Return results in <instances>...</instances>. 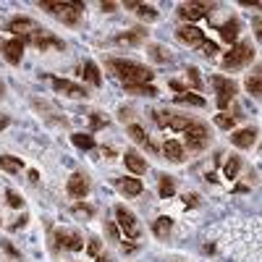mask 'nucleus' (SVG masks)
Returning a JSON list of instances; mask_svg holds the SVG:
<instances>
[{
    "label": "nucleus",
    "instance_id": "f257e3e1",
    "mask_svg": "<svg viewBox=\"0 0 262 262\" xmlns=\"http://www.w3.org/2000/svg\"><path fill=\"white\" fill-rule=\"evenodd\" d=\"M107 69L113 71V76L126 86V84H152V74L147 66L137 63V60H126V58H111Z\"/></svg>",
    "mask_w": 262,
    "mask_h": 262
},
{
    "label": "nucleus",
    "instance_id": "f03ea898",
    "mask_svg": "<svg viewBox=\"0 0 262 262\" xmlns=\"http://www.w3.org/2000/svg\"><path fill=\"white\" fill-rule=\"evenodd\" d=\"M39 8L50 11L58 21H63V24L76 27L79 24V16L84 11V3H79V0H42Z\"/></svg>",
    "mask_w": 262,
    "mask_h": 262
},
{
    "label": "nucleus",
    "instance_id": "7ed1b4c3",
    "mask_svg": "<svg viewBox=\"0 0 262 262\" xmlns=\"http://www.w3.org/2000/svg\"><path fill=\"white\" fill-rule=\"evenodd\" d=\"M252 60H254V45L249 39H242V42H236V45H231V50L226 53L223 69L233 71V69H242V66H247Z\"/></svg>",
    "mask_w": 262,
    "mask_h": 262
},
{
    "label": "nucleus",
    "instance_id": "20e7f679",
    "mask_svg": "<svg viewBox=\"0 0 262 262\" xmlns=\"http://www.w3.org/2000/svg\"><path fill=\"white\" fill-rule=\"evenodd\" d=\"M207 142H210V128H207V123H202V121H191V123L184 128V144H186L191 152L205 149Z\"/></svg>",
    "mask_w": 262,
    "mask_h": 262
},
{
    "label": "nucleus",
    "instance_id": "39448f33",
    "mask_svg": "<svg viewBox=\"0 0 262 262\" xmlns=\"http://www.w3.org/2000/svg\"><path fill=\"white\" fill-rule=\"evenodd\" d=\"M113 212H116V226H118V231H123L126 238H139L142 236V226L137 221V215L131 210H126V205H116Z\"/></svg>",
    "mask_w": 262,
    "mask_h": 262
},
{
    "label": "nucleus",
    "instance_id": "423d86ee",
    "mask_svg": "<svg viewBox=\"0 0 262 262\" xmlns=\"http://www.w3.org/2000/svg\"><path fill=\"white\" fill-rule=\"evenodd\" d=\"M212 86H215V102H217V107H221V113L226 111V107L231 105V100L236 97V92H238V84L233 81V79H228V76H212Z\"/></svg>",
    "mask_w": 262,
    "mask_h": 262
},
{
    "label": "nucleus",
    "instance_id": "0eeeda50",
    "mask_svg": "<svg viewBox=\"0 0 262 262\" xmlns=\"http://www.w3.org/2000/svg\"><path fill=\"white\" fill-rule=\"evenodd\" d=\"M34 45L37 50H42L45 53L48 48H55V50H66V42L63 39H58L55 34H50V32H45V29H37V32H32L29 37H24V45Z\"/></svg>",
    "mask_w": 262,
    "mask_h": 262
},
{
    "label": "nucleus",
    "instance_id": "6e6552de",
    "mask_svg": "<svg viewBox=\"0 0 262 262\" xmlns=\"http://www.w3.org/2000/svg\"><path fill=\"white\" fill-rule=\"evenodd\" d=\"M39 27H37V21L34 18H29V16H13L8 24H6V32H11L13 37H18V39H24V37H29L32 32H37Z\"/></svg>",
    "mask_w": 262,
    "mask_h": 262
},
{
    "label": "nucleus",
    "instance_id": "1a4fd4ad",
    "mask_svg": "<svg viewBox=\"0 0 262 262\" xmlns=\"http://www.w3.org/2000/svg\"><path fill=\"white\" fill-rule=\"evenodd\" d=\"M53 238H55V249H71V252H79V249H84V238H81V233H76V231H66V228H58L55 233H53Z\"/></svg>",
    "mask_w": 262,
    "mask_h": 262
},
{
    "label": "nucleus",
    "instance_id": "9d476101",
    "mask_svg": "<svg viewBox=\"0 0 262 262\" xmlns=\"http://www.w3.org/2000/svg\"><path fill=\"white\" fill-rule=\"evenodd\" d=\"M212 3H196V0H191V3H181L176 8V13L184 18V21H194V18H202V16H210L212 13Z\"/></svg>",
    "mask_w": 262,
    "mask_h": 262
},
{
    "label": "nucleus",
    "instance_id": "9b49d317",
    "mask_svg": "<svg viewBox=\"0 0 262 262\" xmlns=\"http://www.w3.org/2000/svg\"><path fill=\"white\" fill-rule=\"evenodd\" d=\"M155 123L158 126H168V128H173V131H184L189 123H191V118L189 116H179V113H168V111H158L155 113Z\"/></svg>",
    "mask_w": 262,
    "mask_h": 262
},
{
    "label": "nucleus",
    "instance_id": "f8f14e48",
    "mask_svg": "<svg viewBox=\"0 0 262 262\" xmlns=\"http://www.w3.org/2000/svg\"><path fill=\"white\" fill-rule=\"evenodd\" d=\"M66 194H69L71 200H84V196L90 194V179H86L84 173H74V176L66 181Z\"/></svg>",
    "mask_w": 262,
    "mask_h": 262
},
{
    "label": "nucleus",
    "instance_id": "ddd939ff",
    "mask_svg": "<svg viewBox=\"0 0 262 262\" xmlns=\"http://www.w3.org/2000/svg\"><path fill=\"white\" fill-rule=\"evenodd\" d=\"M50 81H53V90H55V92H60V95H66V97H74V100L86 97V90H84L81 84H74V81L60 79V76H53Z\"/></svg>",
    "mask_w": 262,
    "mask_h": 262
},
{
    "label": "nucleus",
    "instance_id": "4468645a",
    "mask_svg": "<svg viewBox=\"0 0 262 262\" xmlns=\"http://www.w3.org/2000/svg\"><path fill=\"white\" fill-rule=\"evenodd\" d=\"M176 37L184 42V45H189V48H200L202 42H205V32L196 29V27H191V24L179 27V29H176Z\"/></svg>",
    "mask_w": 262,
    "mask_h": 262
},
{
    "label": "nucleus",
    "instance_id": "2eb2a0df",
    "mask_svg": "<svg viewBox=\"0 0 262 262\" xmlns=\"http://www.w3.org/2000/svg\"><path fill=\"white\" fill-rule=\"evenodd\" d=\"M3 55H6V60L11 63V66H18L21 63V58H24V39H18V37H11L8 42H3Z\"/></svg>",
    "mask_w": 262,
    "mask_h": 262
},
{
    "label": "nucleus",
    "instance_id": "dca6fc26",
    "mask_svg": "<svg viewBox=\"0 0 262 262\" xmlns=\"http://www.w3.org/2000/svg\"><path fill=\"white\" fill-rule=\"evenodd\" d=\"M254 142H257V128L254 126L238 128V131H233V134H231V144L238 147V149H249Z\"/></svg>",
    "mask_w": 262,
    "mask_h": 262
},
{
    "label": "nucleus",
    "instance_id": "f3484780",
    "mask_svg": "<svg viewBox=\"0 0 262 262\" xmlns=\"http://www.w3.org/2000/svg\"><path fill=\"white\" fill-rule=\"evenodd\" d=\"M238 29H242V24H238V18L231 16L228 21H223L221 27H217V32H221V39L228 42V45H236V39H238Z\"/></svg>",
    "mask_w": 262,
    "mask_h": 262
},
{
    "label": "nucleus",
    "instance_id": "a211bd4d",
    "mask_svg": "<svg viewBox=\"0 0 262 262\" xmlns=\"http://www.w3.org/2000/svg\"><path fill=\"white\" fill-rule=\"evenodd\" d=\"M123 163H126V168L134 173V176H142V173L147 170V160L139 155L137 149H126V155H123Z\"/></svg>",
    "mask_w": 262,
    "mask_h": 262
},
{
    "label": "nucleus",
    "instance_id": "6ab92c4d",
    "mask_svg": "<svg viewBox=\"0 0 262 262\" xmlns=\"http://www.w3.org/2000/svg\"><path fill=\"white\" fill-rule=\"evenodd\" d=\"M79 74H81V79H84V81H90L92 86H102V76H100L97 63H92V60H84V63L79 66Z\"/></svg>",
    "mask_w": 262,
    "mask_h": 262
},
{
    "label": "nucleus",
    "instance_id": "aec40b11",
    "mask_svg": "<svg viewBox=\"0 0 262 262\" xmlns=\"http://www.w3.org/2000/svg\"><path fill=\"white\" fill-rule=\"evenodd\" d=\"M163 155H165L170 163H184L186 152H184V144H181V142H176V139H165V144H163Z\"/></svg>",
    "mask_w": 262,
    "mask_h": 262
},
{
    "label": "nucleus",
    "instance_id": "412c9836",
    "mask_svg": "<svg viewBox=\"0 0 262 262\" xmlns=\"http://www.w3.org/2000/svg\"><path fill=\"white\" fill-rule=\"evenodd\" d=\"M116 186H118V191L126 194V196H139V194L144 191V184H142L139 179H118Z\"/></svg>",
    "mask_w": 262,
    "mask_h": 262
},
{
    "label": "nucleus",
    "instance_id": "4be33fe9",
    "mask_svg": "<svg viewBox=\"0 0 262 262\" xmlns=\"http://www.w3.org/2000/svg\"><path fill=\"white\" fill-rule=\"evenodd\" d=\"M126 95H137V97H158V86H152V84H126L123 86Z\"/></svg>",
    "mask_w": 262,
    "mask_h": 262
},
{
    "label": "nucleus",
    "instance_id": "5701e85b",
    "mask_svg": "<svg viewBox=\"0 0 262 262\" xmlns=\"http://www.w3.org/2000/svg\"><path fill=\"white\" fill-rule=\"evenodd\" d=\"M128 137L134 139L137 144H142V147H147V149H152V152H155V144H152V139L147 137V131H144L139 123H131V126H128Z\"/></svg>",
    "mask_w": 262,
    "mask_h": 262
},
{
    "label": "nucleus",
    "instance_id": "b1692460",
    "mask_svg": "<svg viewBox=\"0 0 262 262\" xmlns=\"http://www.w3.org/2000/svg\"><path fill=\"white\" fill-rule=\"evenodd\" d=\"M170 231H173V217H168V215L155 217V223H152V233H155L158 238H168Z\"/></svg>",
    "mask_w": 262,
    "mask_h": 262
},
{
    "label": "nucleus",
    "instance_id": "393cba45",
    "mask_svg": "<svg viewBox=\"0 0 262 262\" xmlns=\"http://www.w3.org/2000/svg\"><path fill=\"white\" fill-rule=\"evenodd\" d=\"M176 194V179L173 176H160L158 179V196L160 200H170Z\"/></svg>",
    "mask_w": 262,
    "mask_h": 262
},
{
    "label": "nucleus",
    "instance_id": "a878e982",
    "mask_svg": "<svg viewBox=\"0 0 262 262\" xmlns=\"http://www.w3.org/2000/svg\"><path fill=\"white\" fill-rule=\"evenodd\" d=\"M147 37V32L144 29H131V32H126V34H118L116 37V42H118V45H139V42Z\"/></svg>",
    "mask_w": 262,
    "mask_h": 262
},
{
    "label": "nucleus",
    "instance_id": "bb28decb",
    "mask_svg": "<svg viewBox=\"0 0 262 262\" xmlns=\"http://www.w3.org/2000/svg\"><path fill=\"white\" fill-rule=\"evenodd\" d=\"M21 168H24V160H21V158L0 155V170H6V173H18Z\"/></svg>",
    "mask_w": 262,
    "mask_h": 262
},
{
    "label": "nucleus",
    "instance_id": "cd10ccee",
    "mask_svg": "<svg viewBox=\"0 0 262 262\" xmlns=\"http://www.w3.org/2000/svg\"><path fill=\"white\" fill-rule=\"evenodd\" d=\"M238 170H242V158H238V155H231V158L226 160V165H223V176L233 181V179L238 176Z\"/></svg>",
    "mask_w": 262,
    "mask_h": 262
},
{
    "label": "nucleus",
    "instance_id": "c85d7f7f",
    "mask_svg": "<svg viewBox=\"0 0 262 262\" xmlns=\"http://www.w3.org/2000/svg\"><path fill=\"white\" fill-rule=\"evenodd\" d=\"M71 142H74V147H79V149H84V152L97 147V142H95L92 134H71Z\"/></svg>",
    "mask_w": 262,
    "mask_h": 262
},
{
    "label": "nucleus",
    "instance_id": "c756f323",
    "mask_svg": "<svg viewBox=\"0 0 262 262\" xmlns=\"http://www.w3.org/2000/svg\"><path fill=\"white\" fill-rule=\"evenodd\" d=\"M179 105H194V107H205L207 102H205V97H200V95H191V92H184V95H176L173 97Z\"/></svg>",
    "mask_w": 262,
    "mask_h": 262
},
{
    "label": "nucleus",
    "instance_id": "7c9ffc66",
    "mask_svg": "<svg viewBox=\"0 0 262 262\" xmlns=\"http://www.w3.org/2000/svg\"><path fill=\"white\" fill-rule=\"evenodd\" d=\"M137 16L144 18V21H158V8L155 6H147V3H137Z\"/></svg>",
    "mask_w": 262,
    "mask_h": 262
},
{
    "label": "nucleus",
    "instance_id": "2f4dec72",
    "mask_svg": "<svg viewBox=\"0 0 262 262\" xmlns=\"http://www.w3.org/2000/svg\"><path fill=\"white\" fill-rule=\"evenodd\" d=\"M149 58L158 60V63H168L170 60V50L163 45H149Z\"/></svg>",
    "mask_w": 262,
    "mask_h": 262
},
{
    "label": "nucleus",
    "instance_id": "473e14b6",
    "mask_svg": "<svg viewBox=\"0 0 262 262\" xmlns=\"http://www.w3.org/2000/svg\"><path fill=\"white\" fill-rule=\"evenodd\" d=\"M236 121H238V116H228V113H217L215 116V126H221L223 131H231L236 126Z\"/></svg>",
    "mask_w": 262,
    "mask_h": 262
},
{
    "label": "nucleus",
    "instance_id": "72a5a7b5",
    "mask_svg": "<svg viewBox=\"0 0 262 262\" xmlns=\"http://www.w3.org/2000/svg\"><path fill=\"white\" fill-rule=\"evenodd\" d=\"M247 90H249V95L259 97V92H262V76H259V71H254V74L247 79Z\"/></svg>",
    "mask_w": 262,
    "mask_h": 262
},
{
    "label": "nucleus",
    "instance_id": "f704fd0d",
    "mask_svg": "<svg viewBox=\"0 0 262 262\" xmlns=\"http://www.w3.org/2000/svg\"><path fill=\"white\" fill-rule=\"evenodd\" d=\"M186 79H189V84L194 86V90H196V92H200V90H202V76H200V71H196V69H194V66H189V69H186Z\"/></svg>",
    "mask_w": 262,
    "mask_h": 262
},
{
    "label": "nucleus",
    "instance_id": "c9c22d12",
    "mask_svg": "<svg viewBox=\"0 0 262 262\" xmlns=\"http://www.w3.org/2000/svg\"><path fill=\"white\" fill-rule=\"evenodd\" d=\"M200 53H202L205 58H215V55H217V45H215L212 39H205L202 45H200Z\"/></svg>",
    "mask_w": 262,
    "mask_h": 262
},
{
    "label": "nucleus",
    "instance_id": "e433bc0d",
    "mask_svg": "<svg viewBox=\"0 0 262 262\" xmlns=\"http://www.w3.org/2000/svg\"><path fill=\"white\" fill-rule=\"evenodd\" d=\"M105 231H107V236H111V242H121V231L113 221H105Z\"/></svg>",
    "mask_w": 262,
    "mask_h": 262
},
{
    "label": "nucleus",
    "instance_id": "4c0bfd02",
    "mask_svg": "<svg viewBox=\"0 0 262 262\" xmlns=\"http://www.w3.org/2000/svg\"><path fill=\"white\" fill-rule=\"evenodd\" d=\"M74 215H86V217H92V215H95V207H92V205H84V202H76V205H74Z\"/></svg>",
    "mask_w": 262,
    "mask_h": 262
},
{
    "label": "nucleus",
    "instance_id": "58836bf2",
    "mask_svg": "<svg viewBox=\"0 0 262 262\" xmlns=\"http://www.w3.org/2000/svg\"><path fill=\"white\" fill-rule=\"evenodd\" d=\"M6 200H8V205L11 207H24V200L13 191V189H6Z\"/></svg>",
    "mask_w": 262,
    "mask_h": 262
},
{
    "label": "nucleus",
    "instance_id": "ea45409f",
    "mask_svg": "<svg viewBox=\"0 0 262 262\" xmlns=\"http://www.w3.org/2000/svg\"><path fill=\"white\" fill-rule=\"evenodd\" d=\"M86 252L97 257V254H100V238H95V236H92V238H90V244H86Z\"/></svg>",
    "mask_w": 262,
    "mask_h": 262
},
{
    "label": "nucleus",
    "instance_id": "a19ab883",
    "mask_svg": "<svg viewBox=\"0 0 262 262\" xmlns=\"http://www.w3.org/2000/svg\"><path fill=\"white\" fill-rule=\"evenodd\" d=\"M200 205V196L196 194H184V207H196Z\"/></svg>",
    "mask_w": 262,
    "mask_h": 262
},
{
    "label": "nucleus",
    "instance_id": "79ce46f5",
    "mask_svg": "<svg viewBox=\"0 0 262 262\" xmlns=\"http://www.w3.org/2000/svg\"><path fill=\"white\" fill-rule=\"evenodd\" d=\"M168 86H170V90H173V92H179V95H184V92H189V90H186V86H184L181 81H176V79H170V81H168Z\"/></svg>",
    "mask_w": 262,
    "mask_h": 262
},
{
    "label": "nucleus",
    "instance_id": "37998d69",
    "mask_svg": "<svg viewBox=\"0 0 262 262\" xmlns=\"http://www.w3.org/2000/svg\"><path fill=\"white\" fill-rule=\"evenodd\" d=\"M90 121H92V131H97V128L105 126V121L100 118V113H90Z\"/></svg>",
    "mask_w": 262,
    "mask_h": 262
},
{
    "label": "nucleus",
    "instance_id": "c03bdc74",
    "mask_svg": "<svg viewBox=\"0 0 262 262\" xmlns=\"http://www.w3.org/2000/svg\"><path fill=\"white\" fill-rule=\"evenodd\" d=\"M3 249H6V252H8V254H11V257H13V259H21V252H16V249H13V244H11V242H3Z\"/></svg>",
    "mask_w": 262,
    "mask_h": 262
},
{
    "label": "nucleus",
    "instance_id": "a18cd8bd",
    "mask_svg": "<svg viewBox=\"0 0 262 262\" xmlns=\"http://www.w3.org/2000/svg\"><path fill=\"white\" fill-rule=\"evenodd\" d=\"M100 8H102V11H105V13H113V11H116V8H118V6H116V3H113V0H102V3H100Z\"/></svg>",
    "mask_w": 262,
    "mask_h": 262
},
{
    "label": "nucleus",
    "instance_id": "49530a36",
    "mask_svg": "<svg viewBox=\"0 0 262 262\" xmlns=\"http://www.w3.org/2000/svg\"><path fill=\"white\" fill-rule=\"evenodd\" d=\"M27 223H29V217H27V215H21V217H18V221H16V223L11 226V231H21V228H24Z\"/></svg>",
    "mask_w": 262,
    "mask_h": 262
},
{
    "label": "nucleus",
    "instance_id": "de8ad7c7",
    "mask_svg": "<svg viewBox=\"0 0 262 262\" xmlns=\"http://www.w3.org/2000/svg\"><path fill=\"white\" fill-rule=\"evenodd\" d=\"M8 123H11V118H8V116H3V113H0V131H3V128H6Z\"/></svg>",
    "mask_w": 262,
    "mask_h": 262
},
{
    "label": "nucleus",
    "instance_id": "09e8293b",
    "mask_svg": "<svg viewBox=\"0 0 262 262\" xmlns=\"http://www.w3.org/2000/svg\"><path fill=\"white\" fill-rule=\"evenodd\" d=\"M118 118H121V121H126V118H131V111H126V107H121V113H118Z\"/></svg>",
    "mask_w": 262,
    "mask_h": 262
},
{
    "label": "nucleus",
    "instance_id": "8fccbe9b",
    "mask_svg": "<svg viewBox=\"0 0 262 262\" xmlns=\"http://www.w3.org/2000/svg\"><path fill=\"white\" fill-rule=\"evenodd\" d=\"M97 262H113L111 254H97Z\"/></svg>",
    "mask_w": 262,
    "mask_h": 262
},
{
    "label": "nucleus",
    "instance_id": "3c124183",
    "mask_svg": "<svg viewBox=\"0 0 262 262\" xmlns=\"http://www.w3.org/2000/svg\"><path fill=\"white\" fill-rule=\"evenodd\" d=\"M29 181H34V184L39 181V173H37V170H29Z\"/></svg>",
    "mask_w": 262,
    "mask_h": 262
},
{
    "label": "nucleus",
    "instance_id": "603ef678",
    "mask_svg": "<svg viewBox=\"0 0 262 262\" xmlns=\"http://www.w3.org/2000/svg\"><path fill=\"white\" fill-rule=\"evenodd\" d=\"M0 95H3V81H0Z\"/></svg>",
    "mask_w": 262,
    "mask_h": 262
}]
</instances>
